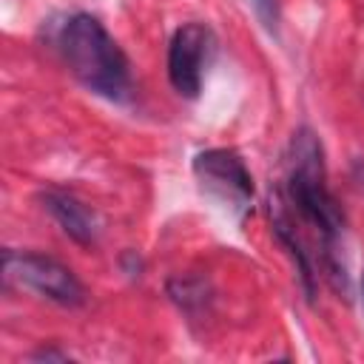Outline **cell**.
Returning <instances> with one entry per match:
<instances>
[{
	"label": "cell",
	"instance_id": "obj_1",
	"mask_svg": "<svg viewBox=\"0 0 364 364\" xmlns=\"http://www.w3.org/2000/svg\"><path fill=\"white\" fill-rule=\"evenodd\" d=\"M270 225L279 245L293 256L307 299L316 296L318 276L347 293L341 262L344 213L327 185L324 148L313 128L293 131L284 151V176L270 193Z\"/></svg>",
	"mask_w": 364,
	"mask_h": 364
},
{
	"label": "cell",
	"instance_id": "obj_2",
	"mask_svg": "<svg viewBox=\"0 0 364 364\" xmlns=\"http://www.w3.org/2000/svg\"><path fill=\"white\" fill-rule=\"evenodd\" d=\"M57 51L82 88L111 102L128 100L134 88L131 63L94 14L77 11L65 17L57 31Z\"/></svg>",
	"mask_w": 364,
	"mask_h": 364
},
{
	"label": "cell",
	"instance_id": "obj_3",
	"mask_svg": "<svg viewBox=\"0 0 364 364\" xmlns=\"http://www.w3.org/2000/svg\"><path fill=\"white\" fill-rule=\"evenodd\" d=\"M3 276L9 284L26 287L40 299H48L60 307H82L88 293L77 273L54 256L37 250H6L3 253Z\"/></svg>",
	"mask_w": 364,
	"mask_h": 364
},
{
	"label": "cell",
	"instance_id": "obj_4",
	"mask_svg": "<svg viewBox=\"0 0 364 364\" xmlns=\"http://www.w3.org/2000/svg\"><path fill=\"white\" fill-rule=\"evenodd\" d=\"M193 176L213 202L242 219L253 208V176L233 148H208L193 156Z\"/></svg>",
	"mask_w": 364,
	"mask_h": 364
},
{
	"label": "cell",
	"instance_id": "obj_5",
	"mask_svg": "<svg viewBox=\"0 0 364 364\" xmlns=\"http://www.w3.org/2000/svg\"><path fill=\"white\" fill-rule=\"evenodd\" d=\"M216 34L208 23L191 20L173 31L168 43V82L179 97H199L205 71L216 57Z\"/></svg>",
	"mask_w": 364,
	"mask_h": 364
},
{
	"label": "cell",
	"instance_id": "obj_6",
	"mask_svg": "<svg viewBox=\"0 0 364 364\" xmlns=\"http://www.w3.org/2000/svg\"><path fill=\"white\" fill-rule=\"evenodd\" d=\"M40 202L71 242H77L82 247L97 245V239H100L97 213L80 196H74L71 191H63V188H46L40 193Z\"/></svg>",
	"mask_w": 364,
	"mask_h": 364
},
{
	"label": "cell",
	"instance_id": "obj_7",
	"mask_svg": "<svg viewBox=\"0 0 364 364\" xmlns=\"http://www.w3.org/2000/svg\"><path fill=\"white\" fill-rule=\"evenodd\" d=\"M253 6H256L259 20L267 28H276V0H253Z\"/></svg>",
	"mask_w": 364,
	"mask_h": 364
},
{
	"label": "cell",
	"instance_id": "obj_8",
	"mask_svg": "<svg viewBox=\"0 0 364 364\" xmlns=\"http://www.w3.org/2000/svg\"><path fill=\"white\" fill-rule=\"evenodd\" d=\"M31 358H46V361H48V358H57V361H65V358H68V353H60V350H46V347H43V350L31 353Z\"/></svg>",
	"mask_w": 364,
	"mask_h": 364
},
{
	"label": "cell",
	"instance_id": "obj_9",
	"mask_svg": "<svg viewBox=\"0 0 364 364\" xmlns=\"http://www.w3.org/2000/svg\"><path fill=\"white\" fill-rule=\"evenodd\" d=\"M361 304H364V273H361Z\"/></svg>",
	"mask_w": 364,
	"mask_h": 364
}]
</instances>
